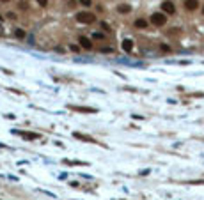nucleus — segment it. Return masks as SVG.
Instances as JSON below:
<instances>
[{
    "instance_id": "21",
    "label": "nucleus",
    "mask_w": 204,
    "mask_h": 200,
    "mask_svg": "<svg viewBox=\"0 0 204 200\" xmlns=\"http://www.w3.org/2000/svg\"><path fill=\"white\" fill-rule=\"evenodd\" d=\"M0 22H2V16H0Z\"/></svg>"
},
{
    "instance_id": "13",
    "label": "nucleus",
    "mask_w": 204,
    "mask_h": 200,
    "mask_svg": "<svg viewBox=\"0 0 204 200\" xmlns=\"http://www.w3.org/2000/svg\"><path fill=\"white\" fill-rule=\"evenodd\" d=\"M80 4L85 6V7H89V6H92V0H80Z\"/></svg>"
},
{
    "instance_id": "16",
    "label": "nucleus",
    "mask_w": 204,
    "mask_h": 200,
    "mask_svg": "<svg viewBox=\"0 0 204 200\" xmlns=\"http://www.w3.org/2000/svg\"><path fill=\"white\" fill-rule=\"evenodd\" d=\"M36 2H37L41 7H46V4H48V0H36Z\"/></svg>"
},
{
    "instance_id": "5",
    "label": "nucleus",
    "mask_w": 204,
    "mask_h": 200,
    "mask_svg": "<svg viewBox=\"0 0 204 200\" xmlns=\"http://www.w3.org/2000/svg\"><path fill=\"white\" fill-rule=\"evenodd\" d=\"M75 135V138H80V140H83V142H89V144H99V142H96L92 138V136H87V135H82V133H73Z\"/></svg>"
},
{
    "instance_id": "10",
    "label": "nucleus",
    "mask_w": 204,
    "mask_h": 200,
    "mask_svg": "<svg viewBox=\"0 0 204 200\" xmlns=\"http://www.w3.org/2000/svg\"><path fill=\"white\" fill-rule=\"evenodd\" d=\"M14 36H16V39H25L27 37V32H25L23 28H16V30H14Z\"/></svg>"
},
{
    "instance_id": "18",
    "label": "nucleus",
    "mask_w": 204,
    "mask_h": 200,
    "mask_svg": "<svg viewBox=\"0 0 204 200\" xmlns=\"http://www.w3.org/2000/svg\"><path fill=\"white\" fill-rule=\"evenodd\" d=\"M2 34H4V32H2V25H0V36H2Z\"/></svg>"
},
{
    "instance_id": "20",
    "label": "nucleus",
    "mask_w": 204,
    "mask_h": 200,
    "mask_svg": "<svg viewBox=\"0 0 204 200\" xmlns=\"http://www.w3.org/2000/svg\"><path fill=\"white\" fill-rule=\"evenodd\" d=\"M202 16H204V6H202Z\"/></svg>"
},
{
    "instance_id": "4",
    "label": "nucleus",
    "mask_w": 204,
    "mask_h": 200,
    "mask_svg": "<svg viewBox=\"0 0 204 200\" xmlns=\"http://www.w3.org/2000/svg\"><path fill=\"white\" fill-rule=\"evenodd\" d=\"M183 7H185L187 11H190V12L197 11L199 9V0H185V2H183Z\"/></svg>"
},
{
    "instance_id": "17",
    "label": "nucleus",
    "mask_w": 204,
    "mask_h": 200,
    "mask_svg": "<svg viewBox=\"0 0 204 200\" xmlns=\"http://www.w3.org/2000/svg\"><path fill=\"white\" fill-rule=\"evenodd\" d=\"M7 16H9V20H16V14H14V12H9Z\"/></svg>"
},
{
    "instance_id": "14",
    "label": "nucleus",
    "mask_w": 204,
    "mask_h": 200,
    "mask_svg": "<svg viewBox=\"0 0 204 200\" xmlns=\"http://www.w3.org/2000/svg\"><path fill=\"white\" fill-rule=\"evenodd\" d=\"M99 51H101V53H112L114 50H112V48H107V46H105V48H99Z\"/></svg>"
},
{
    "instance_id": "15",
    "label": "nucleus",
    "mask_w": 204,
    "mask_h": 200,
    "mask_svg": "<svg viewBox=\"0 0 204 200\" xmlns=\"http://www.w3.org/2000/svg\"><path fill=\"white\" fill-rule=\"evenodd\" d=\"M92 37H94V39H105V36H103V34H99V32H94Z\"/></svg>"
},
{
    "instance_id": "8",
    "label": "nucleus",
    "mask_w": 204,
    "mask_h": 200,
    "mask_svg": "<svg viewBox=\"0 0 204 200\" xmlns=\"http://www.w3.org/2000/svg\"><path fill=\"white\" fill-rule=\"evenodd\" d=\"M71 110H75V112H83V114H94L96 112V108H87V106H69Z\"/></svg>"
},
{
    "instance_id": "19",
    "label": "nucleus",
    "mask_w": 204,
    "mask_h": 200,
    "mask_svg": "<svg viewBox=\"0 0 204 200\" xmlns=\"http://www.w3.org/2000/svg\"><path fill=\"white\" fill-rule=\"evenodd\" d=\"M0 2H9V0H0Z\"/></svg>"
},
{
    "instance_id": "7",
    "label": "nucleus",
    "mask_w": 204,
    "mask_h": 200,
    "mask_svg": "<svg viewBox=\"0 0 204 200\" xmlns=\"http://www.w3.org/2000/svg\"><path fill=\"white\" fill-rule=\"evenodd\" d=\"M78 43H80V46H82L83 50H92V43H91L87 37H83V36L78 39Z\"/></svg>"
},
{
    "instance_id": "9",
    "label": "nucleus",
    "mask_w": 204,
    "mask_h": 200,
    "mask_svg": "<svg viewBox=\"0 0 204 200\" xmlns=\"http://www.w3.org/2000/svg\"><path fill=\"white\" fill-rule=\"evenodd\" d=\"M130 11H132V6H128V4H121V6H117V12H121V14L130 12Z\"/></svg>"
},
{
    "instance_id": "12",
    "label": "nucleus",
    "mask_w": 204,
    "mask_h": 200,
    "mask_svg": "<svg viewBox=\"0 0 204 200\" xmlns=\"http://www.w3.org/2000/svg\"><path fill=\"white\" fill-rule=\"evenodd\" d=\"M135 27L137 28H146L147 27V22H146V20H137V22H135Z\"/></svg>"
},
{
    "instance_id": "2",
    "label": "nucleus",
    "mask_w": 204,
    "mask_h": 200,
    "mask_svg": "<svg viewBox=\"0 0 204 200\" xmlns=\"http://www.w3.org/2000/svg\"><path fill=\"white\" fill-rule=\"evenodd\" d=\"M151 23H153L155 27H163L167 23V14L165 12H155V14L151 16Z\"/></svg>"
},
{
    "instance_id": "11",
    "label": "nucleus",
    "mask_w": 204,
    "mask_h": 200,
    "mask_svg": "<svg viewBox=\"0 0 204 200\" xmlns=\"http://www.w3.org/2000/svg\"><path fill=\"white\" fill-rule=\"evenodd\" d=\"M20 135L25 136V138H28V140H37V138H39L37 133H27V131H25V133H20Z\"/></svg>"
},
{
    "instance_id": "1",
    "label": "nucleus",
    "mask_w": 204,
    "mask_h": 200,
    "mask_svg": "<svg viewBox=\"0 0 204 200\" xmlns=\"http://www.w3.org/2000/svg\"><path fill=\"white\" fill-rule=\"evenodd\" d=\"M77 22L83 23V25H91V23L96 22V14L87 12V11H82V12H78V14H77Z\"/></svg>"
},
{
    "instance_id": "6",
    "label": "nucleus",
    "mask_w": 204,
    "mask_h": 200,
    "mask_svg": "<svg viewBox=\"0 0 204 200\" xmlns=\"http://www.w3.org/2000/svg\"><path fill=\"white\" fill-rule=\"evenodd\" d=\"M121 48L124 50V51H128V53H130V51L133 50V41H132V39H122Z\"/></svg>"
},
{
    "instance_id": "3",
    "label": "nucleus",
    "mask_w": 204,
    "mask_h": 200,
    "mask_svg": "<svg viewBox=\"0 0 204 200\" xmlns=\"http://www.w3.org/2000/svg\"><path fill=\"white\" fill-rule=\"evenodd\" d=\"M162 11L165 12V14H174V12H176V6H174V2H171V0L162 2Z\"/></svg>"
}]
</instances>
